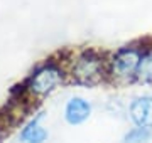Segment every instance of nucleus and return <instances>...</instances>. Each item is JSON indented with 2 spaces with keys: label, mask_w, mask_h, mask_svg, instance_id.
Segmentation results:
<instances>
[{
  "label": "nucleus",
  "mask_w": 152,
  "mask_h": 143,
  "mask_svg": "<svg viewBox=\"0 0 152 143\" xmlns=\"http://www.w3.org/2000/svg\"><path fill=\"white\" fill-rule=\"evenodd\" d=\"M91 116V103L81 96H73L64 105V120L76 126L81 125Z\"/></svg>",
  "instance_id": "5"
},
{
  "label": "nucleus",
  "mask_w": 152,
  "mask_h": 143,
  "mask_svg": "<svg viewBox=\"0 0 152 143\" xmlns=\"http://www.w3.org/2000/svg\"><path fill=\"white\" fill-rule=\"evenodd\" d=\"M64 79V72L56 62H46L42 66H39L36 71L29 76L26 89L32 96L42 98L48 96L54 91Z\"/></svg>",
  "instance_id": "1"
},
{
  "label": "nucleus",
  "mask_w": 152,
  "mask_h": 143,
  "mask_svg": "<svg viewBox=\"0 0 152 143\" xmlns=\"http://www.w3.org/2000/svg\"><path fill=\"white\" fill-rule=\"evenodd\" d=\"M73 77L81 84H95L103 79L105 62L103 57L95 51H85L76 57L73 64Z\"/></svg>",
  "instance_id": "2"
},
{
  "label": "nucleus",
  "mask_w": 152,
  "mask_h": 143,
  "mask_svg": "<svg viewBox=\"0 0 152 143\" xmlns=\"http://www.w3.org/2000/svg\"><path fill=\"white\" fill-rule=\"evenodd\" d=\"M42 118L44 113H39L29 123H26V126L20 130V135H19V140L22 143H44L48 140L49 133L42 126Z\"/></svg>",
  "instance_id": "6"
},
{
  "label": "nucleus",
  "mask_w": 152,
  "mask_h": 143,
  "mask_svg": "<svg viewBox=\"0 0 152 143\" xmlns=\"http://www.w3.org/2000/svg\"><path fill=\"white\" fill-rule=\"evenodd\" d=\"M135 77L142 83H152V46L142 49L140 64H139Z\"/></svg>",
  "instance_id": "7"
},
{
  "label": "nucleus",
  "mask_w": 152,
  "mask_h": 143,
  "mask_svg": "<svg viewBox=\"0 0 152 143\" xmlns=\"http://www.w3.org/2000/svg\"><path fill=\"white\" fill-rule=\"evenodd\" d=\"M129 116L132 123L139 128H152V96H137L129 105Z\"/></svg>",
  "instance_id": "4"
},
{
  "label": "nucleus",
  "mask_w": 152,
  "mask_h": 143,
  "mask_svg": "<svg viewBox=\"0 0 152 143\" xmlns=\"http://www.w3.org/2000/svg\"><path fill=\"white\" fill-rule=\"evenodd\" d=\"M142 47H122L110 61V74L118 81H130L137 76L140 64Z\"/></svg>",
  "instance_id": "3"
},
{
  "label": "nucleus",
  "mask_w": 152,
  "mask_h": 143,
  "mask_svg": "<svg viewBox=\"0 0 152 143\" xmlns=\"http://www.w3.org/2000/svg\"><path fill=\"white\" fill-rule=\"evenodd\" d=\"M149 138H151V130L135 126L125 133L124 143H145Z\"/></svg>",
  "instance_id": "8"
}]
</instances>
